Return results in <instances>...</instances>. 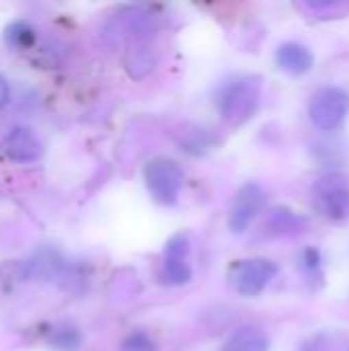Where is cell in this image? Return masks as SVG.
<instances>
[{"label":"cell","instance_id":"cell-1","mask_svg":"<svg viewBox=\"0 0 349 351\" xmlns=\"http://www.w3.org/2000/svg\"><path fill=\"white\" fill-rule=\"evenodd\" d=\"M259 95H261V78L259 76L237 78L234 82L226 84L218 97L220 115L230 125L245 123L253 115Z\"/></svg>","mask_w":349,"mask_h":351},{"label":"cell","instance_id":"cell-2","mask_svg":"<svg viewBox=\"0 0 349 351\" xmlns=\"http://www.w3.org/2000/svg\"><path fill=\"white\" fill-rule=\"evenodd\" d=\"M183 169L171 158H152L144 167V183L158 204H175L183 189Z\"/></svg>","mask_w":349,"mask_h":351},{"label":"cell","instance_id":"cell-3","mask_svg":"<svg viewBox=\"0 0 349 351\" xmlns=\"http://www.w3.org/2000/svg\"><path fill=\"white\" fill-rule=\"evenodd\" d=\"M311 119L319 130L333 132L337 130L349 113V95L337 86L321 88L313 95L309 107Z\"/></svg>","mask_w":349,"mask_h":351},{"label":"cell","instance_id":"cell-4","mask_svg":"<svg viewBox=\"0 0 349 351\" xmlns=\"http://www.w3.org/2000/svg\"><path fill=\"white\" fill-rule=\"evenodd\" d=\"M276 274H278V265L274 261L255 257V259L237 261L234 267L230 269V280L239 294L257 296L267 288V284L276 278Z\"/></svg>","mask_w":349,"mask_h":351},{"label":"cell","instance_id":"cell-5","mask_svg":"<svg viewBox=\"0 0 349 351\" xmlns=\"http://www.w3.org/2000/svg\"><path fill=\"white\" fill-rule=\"evenodd\" d=\"M0 152L14 162H31L41 154V142L31 128L16 125L0 140Z\"/></svg>","mask_w":349,"mask_h":351},{"label":"cell","instance_id":"cell-6","mask_svg":"<svg viewBox=\"0 0 349 351\" xmlns=\"http://www.w3.org/2000/svg\"><path fill=\"white\" fill-rule=\"evenodd\" d=\"M265 204V193L259 185L249 183L245 185L234 199V206L230 210V220L228 226L232 232H245L249 228V224L255 220V216L261 212Z\"/></svg>","mask_w":349,"mask_h":351},{"label":"cell","instance_id":"cell-7","mask_svg":"<svg viewBox=\"0 0 349 351\" xmlns=\"http://www.w3.org/2000/svg\"><path fill=\"white\" fill-rule=\"evenodd\" d=\"M319 210L333 222L349 218V189L341 183H323L319 187Z\"/></svg>","mask_w":349,"mask_h":351},{"label":"cell","instance_id":"cell-8","mask_svg":"<svg viewBox=\"0 0 349 351\" xmlns=\"http://www.w3.org/2000/svg\"><path fill=\"white\" fill-rule=\"evenodd\" d=\"M276 60L284 72L294 74V76L306 74L315 64L311 49L302 43H296V41H288V43L280 45L276 51Z\"/></svg>","mask_w":349,"mask_h":351},{"label":"cell","instance_id":"cell-9","mask_svg":"<svg viewBox=\"0 0 349 351\" xmlns=\"http://www.w3.org/2000/svg\"><path fill=\"white\" fill-rule=\"evenodd\" d=\"M154 64H156V53H154V49H152L146 41L136 39V41L130 45L128 53H125V68H128V72H130L134 78H144L146 74L152 72Z\"/></svg>","mask_w":349,"mask_h":351},{"label":"cell","instance_id":"cell-10","mask_svg":"<svg viewBox=\"0 0 349 351\" xmlns=\"http://www.w3.org/2000/svg\"><path fill=\"white\" fill-rule=\"evenodd\" d=\"M267 348H269V341L261 329L243 327L226 341L222 351H267Z\"/></svg>","mask_w":349,"mask_h":351},{"label":"cell","instance_id":"cell-11","mask_svg":"<svg viewBox=\"0 0 349 351\" xmlns=\"http://www.w3.org/2000/svg\"><path fill=\"white\" fill-rule=\"evenodd\" d=\"M33 39H35L33 27L23 21H16L6 29V41H8V45H12L16 49H27L33 43Z\"/></svg>","mask_w":349,"mask_h":351},{"label":"cell","instance_id":"cell-12","mask_svg":"<svg viewBox=\"0 0 349 351\" xmlns=\"http://www.w3.org/2000/svg\"><path fill=\"white\" fill-rule=\"evenodd\" d=\"M165 280L173 286H183L191 280V267L185 259H165Z\"/></svg>","mask_w":349,"mask_h":351},{"label":"cell","instance_id":"cell-13","mask_svg":"<svg viewBox=\"0 0 349 351\" xmlns=\"http://www.w3.org/2000/svg\"><path fill=\"white\" fill-rule=\"evenodd\" d=\"M80 341H82V337H80V333H78L74 327H62V329L53 331V335H51V339H49V343H51L56 350L62 351L78 350V348H80Z\"/></svg>","mask_w":349,"mask_h":351},{"label":"cell","instance_id":"cell-14","mask_svg":"<svg viewBox=\"0 0 349 351\" xmlns=\"http://www.w3.org/2000/svg\"><path fill=\"white\" fill-rule=\"evenodd\" d=\"M272 224L278 230H286V228L298 226L300 224V218L296 214H292L290 210H286V208H276V210H272Z\"/></svg>","mask_w":349,"mask_h":351},{"label":"cell","instance_id":"cell-15","mask_svg":"<svg viewBox=\"0 0 349 351\" xmlns=\"http://www.w3.org/2000/svg\"><path fill=\"white\" fill-rule=\"evenodd\" d=\"M187 251H189L187 237H183V234H175V237L167 243L165 257H167V259H185Z\"/></svg>","mask_w":349,"mask_h":351},{"label":"cell","instance_id":"cell-16","mask_svg":"<svg viewBox=\"0 0 349 351\" xmlns=\"http://www.w3.org/2000/svg\"><path fill=\"white\" fill-rule=\"evenodd\" d=\"M123 351H156V346L148 335L134 333L123 341Z\"/></svg>","mask_w":349,"mask_h":351},{"label":"cell","instance_id":"cell-17","mask_svg":"<svg viewBox=\"0 0 349 351\" xmlns=\"http://www.w3.org/2000/svg\"><path fill=\"white\" fill-rule=\"evenodd\" d=\"M8 95H10V90H8V82L0 76V109L8 103Z\"/></svg>","mask_w":349,"mask_h":351}]
</instances>
